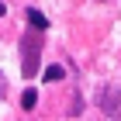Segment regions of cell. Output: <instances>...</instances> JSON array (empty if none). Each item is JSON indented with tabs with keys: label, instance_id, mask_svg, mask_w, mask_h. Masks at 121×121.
Masks as SVG:
<instances>
[{
	"label": "cell",
	"instance_id": "obj_3",
	"mask_svg": "<svg viewBox=\"0 0 121 121\" xmlns=\"http://www.w3.org/2000/svg\"><path fill=\"white\" fill-rule=\"evenodd\" d=\"M62 76H66L62 66H48V69H45V80H48V83H56V80H62Z\"/></svg>",
	"mask_w": 121,
	"mask_h": 121
},
{
	"label": "cell",
	"instance_id": "obj_1",
	"mask_svg": "<svg viewBox=\"0 0 121 121\" xmlns=\"http://www.w3.org/2000/svg\"><path fill=\"white\" fill-rule=\"evenodd\" d=\"M38 48H42V38H35L28 31L24 42H21V52H24V62H21V73L24 76H35L38 73Z\"/></svg>",
	"mask_w": 121,
	"mask_h": 121
},
{
	"label": "cell",
	"instance_id": "obj_2",
	"mask_svg": "<svg viewBox=\"0 0 121 121\" xmlns=\"http://www.w3.org/2000/svg\"><path fill=\"white\" fill-rule=\"evenodd\" d=\"M28 21H31V28H35V31H45V28H48V21H45V14H42V10H35V7L28 10Z\"/></svg>",
	"mask_w": 121,
	"mask_h": 121
},
{
	"label": "cell",
	"instance_id": "obj_5",
	"mask_svg": "<svg viewBox=\"0 0 121 121\" xmlns=\"http://www.w3.org/2000/svg\"><path fill=\"white\" fill-rule=\"evenodd\" d=\"M104 107H107V111H114V107H118V97H114V90H107V97H104Z\"/></svg>",
	"mask_w": 121,
	"mask_h": 121
},
{
	"label": "cell",
	"instance_id": "obj_4",
	"mask_svg": "<svg viewBox=\"0 0 121 121\" xmlns=\"http://www.w3.org/2000/svg\"><path fill=\"white\" fill-rule=\"evenodd\" d=\"M35 100H38V93H35V90H24V97H21V107H24V111H31V107H35Z\"/></svg>",
	"mask_w": 121,
	"mask_h": 121
}]
</instances>
